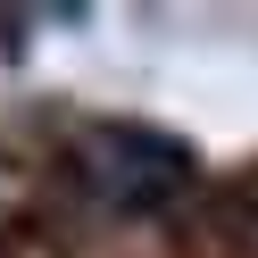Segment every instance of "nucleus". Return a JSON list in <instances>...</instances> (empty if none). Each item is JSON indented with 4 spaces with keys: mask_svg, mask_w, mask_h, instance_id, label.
<instances>
[{
    "mask_svg": "<svg viewBox=\"0 0 258 258\" xmlns=\"http://www.w3.org/2000/svg\"><path fill=\"white\" fill-rule=\"evenodd\" d=\"M75 183L108 217H150L191 183V150L150 125H84L75 134Z\"/></svg>",
    "mask_w": 258,
    "mask_h": 258,
    "instance_id": "nucleus-1",
    "label": "nucleus"
}]
</instances>
